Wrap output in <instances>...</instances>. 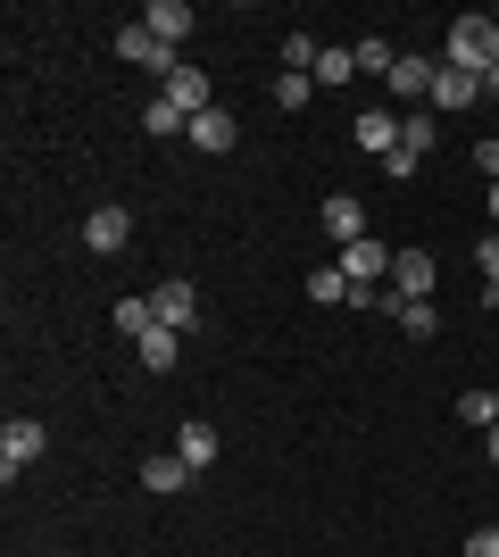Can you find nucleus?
Listing matches in <instances>:
<instances>
[{"mask_svg": "<svg viewBox=\"0 0 499 557\" xmlns=\"http://www.w3.org/2000/svg\"><path fill=\"white\" fill-rule=\"evenodd\" d=\"M441 67L491 75L499 67V17H450V50H441Z\"/></svg>", "mask_w": 499, "mask_h": 557, "instance_id": "nucleus-1", "label": "nucleus"}, {"mask_svg": "<svg viewBox=\"0 0 499 557\" xmlns=\"http://www.w3.org/2000/svg\"><path fill=\"white\" fill-rule=\"evenodd\" d=\"M117 59H125V67H150V75H159V84H166V75H175V67H184V59H175V50H166V42H159V34H150L142 17H134V25H117Z\"/></svg>", "mask_w": 499, "mask_h": 557, "instance_id": "nucleus-2", "label": "nucleus"}, {"mask_svg": "<svg viewBox=\"0 0 499 557\" xmlns=\"http://www.w3.org/2000/svg\"><path fill=\"white\" fill-rule=\"evenodd\" d=\"M42 449H50V433H42L34 417H9V424H0V474H9V483H17L25 466L42 458Z\"/></svg>", "mask_w": 499, "mask_h": 557, "instance_id": "nucleus-3", "label": "nucleus"}, {"mask_svg": "<svg viewBox=\"0 0 499 557\" xmlns=\"http://www.w3.org/2000/svg\"><path fill=\"white\" fill-rule=\"evenodd\" d=\"M150 317H159L166 333H191V325H200V292H191L184 275H175V283H159V292H150Z\"/></svg>", "mask_w": 499, "mask_h": 557, "instance_id": "nucleus-4", "label": "nucleus"}, {"mask_svg": "<svg viewBox=\"0 0 499 557\" xmlns=\"http://www.w3.org/2000/svg\"><path fill=\"white\" fill-rule=\"evenodd\" d=\"M391 258H400V250H383L375 233H366V242H350V250H341V275H350L358 292H375V283L391 275Z\"/></svg>", "mask_w": 499, "mask_h": 557, "instance_id": "nucleus-5", "label": "nucleus"}, {"mask_svg": "<svg viewBox=\"0 0 499 557\" xmlns=\"http://www.w3.org/2000/svg\"><path fill=\"white\" fill-rule=\"evenodd\" d=\"M159 100H166V109H184V116H209V109H216V100H209V75H200V67H175V75L159 84Z\"/></svg>", "mask_w": 499, "mask_h": 557, "instance_id": "nucleus-6", "label": "nucleus"}, {"mask_svg": "<svg viewBox=\"0 0 499 557\" xmlns=\"http://www.w3.org/2000/svg\"><path fill=\"white\" fill-rule=\"evenodd\" d=\"M316 225H325L333 242H341V250H350V242H366V209H358L350 191H325V209H316Z\"/></svg>", "mask_w": 499, "mask_h": 557, "instance_id": "nucleus-7", "label": "nucleus"}, {"mask_svg": "<svg viewBox=\"0 0 499 557\" xmlns=\"http://www.w3.org/2000/svg\"><path fill=\"white\" fill-rule=\"evenodd\" d=\"M125 242H134V216H125V209H92V216H84V250L117 258Z\"/></svg>", "mask_w": 499, "mask_h": 557, "instance_id": "nucleus-8", "label": "nucleus"}, {"mask_svg": "<svg viewBox=\"0 0 499 557\" xmlns=\"http://www.w3.org/2000/svg\"><path fill=\"white\" fill-rule=\"evenodd\" d=\"M350 134H358V150L391 159V150H400V116H391V109H358V125H350Z\"/></svg>", "mask_w": 499, "mask_h": 557, "instance_id": "nucleus-9", "label": "nucleus"}, {"mask_svg": "<svg viewBox=\"0 0 499 557\" xmlns=\"http://www.w3.org/2000/svg\"><path fill=\"white\" fill-rule=\"evenodd\" d=\"M475 100H483V75L441 67V75H433V100H425V109H475Z\"/></svg>", "mask_w": 499, "mask_h": 557, "instance_id": "nucleus-10", "label": "nucleus"}, {"mask_svg": "<svg viewBox=\"0 0 499 557\" xmlns=\"http://www.w3.org/2000/svg\"><path fill=\"white\" fill-rule=\"evenodd\" d=\"M142 25H150V34H159L166 50H175V42H184V34H191V25H200V17H191L184 0H150V9H142Z\"/></svg>", "mask_w": 499, "mask_h": 557, "instance_id": "nucleus-11", "label": "nucleus"}, {"mask_svg": "<svg viewBox=\"0 0 499 557\" xmlns=\"http://www.w3.org/2000/svg\"><path fill=\"white\" fill-rule=\"evenodd\" d=\"M433 75H441L433 59H400V67H391V92H400L408 109H425V100H433Z\"/></svg>", "mask_w": 499, "mask_h": 557, "instance_id": "nucleus-12", "label": "nucleus"}, {"mask_svg": "<svg viewBox=\"0 0 499 557\" xmlns=\"http://www.w3.org/2000/svg\"><path fill=\"white\" fill-rule=\"evenodd\" d=\"M391 283H400V300H425L433 292V250H400L391 258Z\"/></svg>", "mask_w": 499, "mask_h": 557, "instance_id": "nucleus-13", "label": "nucleus"}, {"mask_svg": "<svg viewBox=\"0 0 499 557\" xmlns=\"http://www.w3.org/2000/svg\"><path fill=\"white\" fill-rule=\"evenodd\" d=\"M391 325H400L408 342H433V333H441V308H433V300H400V308H391Z\"/></svg>", "mask_w": 499, "mask_h": 557, "instance_id": "nucleus-14", "label": "nucleus"}, {"mask_svg": "<svg viewBox=\"0 0 499 557\" xmlns=\"http://www.w3.org/2000/svg\"><path fill=\"white\" fill-rule=\"evenodd\" d=\"M433 134H441V125H433V109H408V116H400V150H408L416 166L433 159Z\"/></svg>", "mask_w": 499, "mask_h": 557, "instance_id": "nucleus-15", "label": "nucleus"}, {"mask_svg": "<svg viewBox=\"0 0 499 557\" xmlns=\"http://www.w3.org/2000/svg\"><path fill=\"white\" fill-rule=\"evenodd\" d=\"M175 458H184L191 474H200V466H216V424H184V433H175Z\"/></svg>", "mask_w": 499, "mask_h": 557, "instance_id": "nucleus-16", "label": "nucleus"}, {"mask_svg": "<svg viewBox=\"0 0 499 557\" xmlns=\"http://www.w3.org/2000/svg\"><path fill=\"white\" fill-rule=\"evenodd\" d=\"M184 483H191V466L175 458V449H166V458H142V491H159V499H166V491H184Z\"/></svg>", "mask_w": 499, "mask_h": 557, "instance_id": "nucleus-17", "label": "nucleus"}, {"mask_svg": "<svg viewBox=\"0 0 499 557\" xmlns=\"http://www.w3.org/2000/svg\"><path fill=\"white\" fill-rule=\"evenodd\" d=\"M234 134H241V125H234V116H225V109H209V116H191V141H200V150H216V159H225V150H234Z\"/></svg>", "mask_w": 499, "mask_h": 557, "instance_id": "nucleus-18", "label": "nucleus"}, {"mask_svg": "<svg viewBox=\"0 0 499 557\" xmlns=\"http://www.w3.org/2000/svg\"><path fill=\"white\" fill-rule=\"evenodd\" d=\"M175 358H184V333L150 325V333H142V367H150V374H166V367H175Z\"/></svg>", "mask_w": 499, "mask_h": 557, "instance_id": "nucleus-19", "label": "nucleus"}, {"mask_svg": "<svg viewBox=\"0 0 499 557\" xmlns=\"http://www.w3.org/2000/svg\"><path fill=\"white\" fill-rule=\"evenodd\" d=\"M350 292H358V283L341 275V267H316V275H309V300H316V308H341Z\"/></svg>", "mask_w": 499, "mask_h": 557, "instance_id": "nucleus-20", "label": "nucleus"}, {"mask_svg": "<svg viewBox=\"0 0 499 557\" xmlns=\"http://www.w3.org/2000/svg\"><path fill=\"white\" fill-rule=\"evenodd\" d=\"M350 67H358V50H316V92H333V84H350Z\"/></svg>", "mask_w": 499, "mask_h": 557, "instance_id": "nucleus-21", "label": "nucleus"}, {"mask_svg": "<svg viewBox=\"0 0 499 557\" xmlns=\"http://www.w3.org/2000/svg\"><path fill=\"white\" fill-rule=\"evenodd\" d=\"M458 417L491 433V424H499V392H483V383H475V392H458Z\"/></svg>", "mask_w": 499, "mask_h": 557, "instance_id": "nucleus-22", "label": "nucleus"}, {"mask_svg": "<svg viewBox=\"0 0 499 557\" xmlns=\"http://www.w3.org/2000/svg\"><path fill=\"white\" fill-rule=\"evenodd\" d=\"M309 100H316V75H275V109H309Z\"/></svg>", "mask_w": 499, "mask_h": 557, "instance_id": "nucleus-23", "label": "nucleus"}, {"mask_svg": "<svg viewBox=\"0 0 499 557\" xmlns=\"http://www.w3.org/2000/svg\"><path fill=\"white\" fill-rule=\"evenodd\" d=\"M150 325H159V317H150V300H142V292H125V300H117V333H134V342H142Z\"/></svg>", "mask_w": 499, "mask_h": 557, "instance_id": "nucleus-24", "label": "nucleus"}, {"mask_svg": "<svg viewBox=\"0 0 499 557\" xmlns=\"http://www.w3.org/2000/svg\"><path fill=\"white\" fill-rule=\"evenodd\" d=\"M142 125H150V141H166V134H191V116H184V109H166V100H150V109H142Z\"/></svg>", "mask_w": 499, "mask_h": 557, "instance_id": "nucleus-25", "label": "nucleus"}, {"mask_svg": "<svg viewBox=\"0 0 499 557\" xmlns=\"http://www.w3.org/2000/svg\"><path fill=\"white\" fill-rule=\"evenodd\" d=\"M358 67H366V75H383V84H391V67H400V50H391V42H383V34H375V42H358Z\"/></svg>", "mask_w": 499, "mask_h": 557, "instance_id": "nucleus-26", "label": "nucleus"}, {"mask_svg": "<svg viewBox=\"0 0 499 557\" xmlns=\"http://www.w3.org/2000/svg\"><path fill=\"white\" fill-rule=\"evenodd\" d=\"M284 67H291V75L316 67V42H309V34H284Z\"/></svg>", "mask_w": 499, "mask_h": 557, "instance_id": "nucleus-27", "label": "nucleus"}, {"mask_svg": "<svg viewBox=\"0 0 499 557\" xmlns=\"http://www.w3.org/2000/svg\"><path fill=\"white\" fill-rule=\"evenodd\" d=\"M475 267H483V283H499V233H483V242H475Z\"/></svg>", "mask_w": 499, "mask_h": 557, "instance_id": "nucleus-28", "label": "nucleus"}, {"mask_svg": "<svg viewBox=\"0 0 499 557\" xmlns=\"http://www.w3.org/2000/svg\"><path fill=\"white\" fill-rule=\"evenodd\" d=\"M466 557H499V524H475V533H466Z\"/></svg>", "mask_w": 499, "mask_h": 557, "instance_id": "nucleus-29", "label": "nucleus"}, {"mask_svg": "<svg viewBox=\"0 0 499 557\" xmlns=\"http://www.w3.org/2000/svg\"><path fill=\"white\" fill-rule=\"evenodd\" d=\"M475 166H483V184H499V141H475Z\"/></svg>", "mask_w": 499, "mask_h": 557, "instance_id": "nucleus-30", "label": "nucleus"}, {"mask_svg": "<svg viewBox=\"0 0 499 557\" xmlns=\"http://www.w3.org/2000/svg\"><path fill=\"white\" fill-rule=\"evenodd\" d=\"M483 100H499V67H491V75H483Z\"/></svg>", "mask_w": 499, "mask_h": 557, "instance_id": "nucleus-31", "label": "nucleus"}, {"mask_svg": "<svg viewBox=\"0 0 499 557\" xmlns=\"http://www.w3.org/2000/svg\"><path fill=\"white\" fill-rule=\"evenodd\" d=\"M483 449H491V466H499V424H491V433H483Z\"/></svg>", "mask_w": 499, "mask_h": 557, "instance_id": "nucleus-32", "label": "nucleus"}, {"mask_svg": "<svg viewBox=\"0 0 499 557\" xmlns=\"http://www.w3.org/2000/svg\"><path fill=\"white\" fill-rule=\"evenodd\" d=\"M483 308H499V283H483Z\"/></svg>", "mask_w": 499, "mask_h": 557, "instance_id": "nucleus-33", "label": "nucleus"}, {"mask_svg": "<svg viewBox=\"0 0 499 557\" xmlns=\"http://www.w3.org/2000/svg\"><path fill=\"white\" fill-rule=\"evenodd\" d=\"M491 225H499V184H491Z\"/></svg>", "mask_w": 499, "mask_h": 557, "instance_id": "nucleus-34", "label": "nucleus"}]
</instances>
